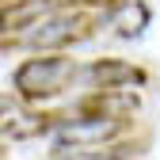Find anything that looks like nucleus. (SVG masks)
Wrapping results in <instances>:
<instances>
[{"mask_svg": "<svg viewBox=\"0 0 160 160\" xmlns=\"http://www.w3.org/2000/svg\"><path fill=\"white\" fill-rule=\"evenodd\" d=\"M76 76H80V69L72 57H65V50H42L38 57H27V61L15 65L12 88L23 103H42V99L61 95Z\"/></svg>", "mask_w": 160, "mask_h": 160, "instance_id": "nucleus-3", "label": "nucleus"}, {"mask_svg": "<svg viewBox=\"0 0 160 160\" xmlns=\"http://www.w3.org/2000/svg\"><path fill=\"white\" fill-rule=\"evenodd\" d=\"M76 4H88V8H114V4H122V0H76Z\"/></svg>", "mask_w": 160, "mask_h": 160, "instance_id": "nucleus-7", "label": "nucleus"}, {"mask_svg": "<svg viewBox=\"0 0 160 160\" xmlns=\"http://www.w3.org/2000/svg\"><path fill=\"white\" fill-rule=\"evenodd\" d=\"M130 118L118 114V111H95L84 114L76 111L72 118H65L61 130H57V149H50V156H99V149L118 141L126 133Z\"/></svg>", "mask_w": 160, "mask_h": 160, "instance_id": "nucleus-2", "label": "nucleus"}, {"mask_svg": "<svg viewBox=\"0 0 160 160\" xmlns=\"http://www.w3.org/2000/svg\"><path fill=\"white\" fill-rule=\"evenodd\" d=\"M34 4H42V0H34Z\"/></svg>", "mask_w": 160, "mask_h": 160, "instance_id": "nucleus-8", "label": "nucleus"}, {"mask_svg": "<svg viewBox=\"0 0 160 160\" xmlns=\"http://www.w3.org/2000/svg\"><path fill=\"white\" fill-rule=\"evenodd\" d=\"M95 31V15L88 12V4L80 8H42L27 15L19 23V34H12L8 42L27 46V50H69L76 42Z\"/></svg>", "mask_w": 160, "mask_h": 160, "instance_id": "nucleus-1", "label": "nucleus"}, {"mask_svg": "<svg viewBox=\"0 0 160 160\" xmlns=\"http://www.w3.org/2000/svg\"><path fill=\"white\" fill-rule=\"evenodd\" d=\"M80 76L88 80V88H118V92H130V88H141L149 72L133 61H122V57H95L88 69H80Z\"/></svg>", "mask_w": 160, "mask_h": 160, "instance_id": "nucleus-4", "label": "nucleus"}, {"mask_svg": "<svg viewBox=\"0 0 160 160\" xmlns=\"http://www.w3.org/2000/svg\"><path fill=\"white\" fill-rule=\"evenodd\" d=\"M61 114H34V111H19L12 99H4V141H31L42 137L57 126Z\"/></svg>", "mask_w": 160, "mask_h": 160, "instance_id": "nucleus-5", "label": "nucleus"}, {"mask_svg": "<svg viewBox=\"0 0 160 160\" xmlns=\"http://www.w3.org/2000/svg\"><path fill=\"white\" fill-rule=\"evenodd\" d=\"M111 27H114L118 38H137L149 27V8L141 0H122V4H114V12H111Z\"/></svg>", "mask_w": 160, "mask_h": 160, "instance_id": "nucleus-6", "label": "nucleus"}]
</instances>
